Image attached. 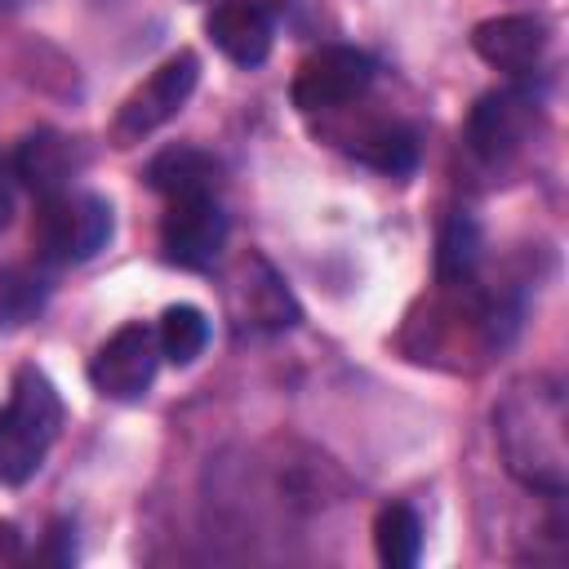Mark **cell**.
Instances as JSON below:
<instances>
[{"label": "cell", "instance_id": "cell-12", "mask_svg": "<svg viewBox=\"0 0 569 569\" xmlns=\"http://www.w3.org/2000/svg\"><path fill=\"white\" fill-rule=\"evenodd\" d=\"M147 187L169 196V200H182V196H213L218 187V160L200 147H164L151 164H147Z\"/></svg>", "mask_w": 569, "mask_h": 569}, {"label": "cell", "instance_id": "cell-17", "mask_svg": "<svg viewBox=\"0 0 569 569\" xmlns=\"http://www.w3.org/2000/svg\"><path fill=\"white\" fill-rule=\"evenodd\" d=\"M44 302V280L27 267H13L0 276V325H22L40 311Z\"/></svg>", "mask_w": 569, "mask_h": 569}, {"label": "cell", "instance_id": "cell-16", "mask_svg": "<svg viewBox=\"0 0 569 569\" xmlns=\"http://www.w3.org/2000/svg\"><path fill=\"white\" fill-rule=\"evenodd\" d=\"M351 151H356L365 164L382 169V173H409L413 160H418V142H413V133H405V129L365 133L360 142H351Z\"/></svg>", "mask_w": 569, "mask_h": 569}, {"label": "cell", "instance_id": "cell-5", "mask_svg": "<svg viewBox=\"0 0 569 569\" xmlns=\"http://www.w3.org/2000/svg\"><path fill=\"white\" fill-rule=\"evenodd\" d=\"M160 369V342L156 329H147L142 320L120 325L89 360V382L98 396L107 400H138L147 396V387L156 382Z\"/></svg>", "mask_w": 569, "mask_h": 569}, {"label": "cell", "instance_id": "cell-2", "mask_svg": "<svg viewBox=\"0 0 569 569\" xmlns=\"http://www.w3.org/2000/svg\"><path fill=\"white\" fill-rule=\"evenodd\" d=\"M58 427L62 400L53 382L36 365H22L0 409V485H27L40 471L49 445L58 440Z\"/></svg>", "mask_w": 569, "mask_h": 569}, {"label": "cell", "instance_id": "cell-4", "mask_svg": "<svg viewBox=\"0 0 569 569\" xmlns=\"http://www.w3.org/2000/svg\"><path fill=\"white\" fill-rule=\"evenodd\" d=\"M196 80H200V58H196V53L182 49V53L164 58V62L120 102V111H116V147H133L138 138H147V133H156L164 120H173V116L182 111V102L191 98Z\"/></svg>", "mask_w": 569, "mask_h": 569}, {"label": "cell", "instance_id": "cell-19", "mask_svg": "<svg viewBox=\"0 0 569 569\" xmlns=\"http://www.w3.org/2000/svg\"><path fill=\"white\" fill-rule=\"evenodd\" d=\"M9 213H13V204H9V196H4V191H0V231H4V227H9Z\"/></svg>", "mask_w": 569, "mask_h": 569}, {"label": "cell", "instance_id": "cell-9", "mask_svg": "<svg viewBox=\"0 0 569 569\" xmlns=\"http://www.w3.org/2000/svg\"><path fill=\"white\" fill-rule=\"evenodd\" d=\"M471 44L476 53L498 67V71H511V76H525L538 67L542 49H547V22L533 18V13H502V18H485L476 31H471Z\"/></svg>", "mask_w": 569, "mask_h": 569}, {"label": "cell", "instance_id": "cell-1", "mask_svg": "<svg viewBox=\"0 0 569 569\" xmlns=\"http://www.w3.org/2000/svg\"><path fill=\"white\" fill-rule=\"evenodd\" d=\"M493 431L516 480L542 493H565V391L551 378L516 382L493 409Z\"/></svg>", "mask_w": 569, "mask_h": 569}, {"label": "cell", "instance_id": "cell-10", "mask_svg": "<svg viewBox=\"0 0 569 569\" xmlns=\"http://www.w3.org/2000/svg\"><path fill=\"white\" fill-rule=\"evenodd\" d=\"M213 49L222 58H231L236 67H258L271 53V13L258 0H222L213 4L209 22H204Z\"/></svg>", "mask_w": 569, "mask_h": 569}, {"label": "cell", "instance_id": "cell-11", "mask_svg": "<svg viewBox=\"0 0 569 569\" xmlns=\"http://www.w3.org/2000/svg\"><path fill=\"white\" fill-rule=\"evenodd\" d=\"M18 178L40 191V196H53V191H67V182L80 173L84 156H80V142L67 138V133H53V129H40L31 133L22 147H18Z\"/></svg>", "mask_w": 569, "mask_h": 569}, {"label": "cell", "instance_id": "cell-7", "mask_svg": "<svg viewBox=\"0 0 569 569\" xmlns=\"http://www.w3.org/2000/svg\"><path fill=\"white\" fill-rule=\"evenodd\" d=\"M227 244V213L218 209L213 196H182L169 200V213L160 222V249L173 267L204 271L218 262Z\"/></svg>", "mask_w": 569, "mask_h": 569}, {"label": "cell", "instance_id": "cell-18", "mask_svg": "<svg viewBox=\"0 0 569 569\" xmlns=\"http://www.w3.org/2000/svg\"><path fill=\"white\" fill-rule=\"evenodd\" d=\"M18 556H22V533H18L13 520H0V569L13 565Z\"/></svg>", "mask_w": 569, "mask_h": 569}, {"label": "cell", "instance_id": "cell-15", "mask_svg": "<svg viewBox=\"0 0 569 569\" xmlns=\"http://www.w3.org/2000/svg\"><path fill=\"white\" fill-rule=\"evenodd\" d=\"M156 342H160V356H164L169 365H191V360L204 351V342H209V320H204V311L191 307V302L169 307V311L160 316Z\"/></svg>", "mask_w": 569, "mask_h": 569}, {"label": "cell", "instance_id": "cell-13", "mask_svg": "<svg viewBox=\"0 0 569 569\" xmlns=\"http://www.w3.org/2000/svg\"><path fill=\"white\" fill-rule=\"evenodd\" d=\"M373 547H378V560L387 569H409L422 551V520L413 507L405 502H387L378 516H373Z\"/></svg>", "mask_w": 569, "mask_h": 569}, {"label": "cell", "instance_id": "cell-6", "mask_svg": "<svg viewBox=\"0 0 569 569\" xmlns=\"http://www.w3.org/2000/svg\"><path fill=\"white\" fill-rule=\"evenodd\" d=\"M373 80V58L351 44H325L316 49L298 76H293V107L298 111H333L351 98H360Z\"/></svg>", "mask_w": 569, "mask_h": 569}, {"label": "cell", "instance_id": "cell-8", "mask_svg": "<svg viewBox=\"0 0 569 569\" xmlns=\"http://www.w3.org/2000/svg\"><path fill=\"white\" fill-rule=\"evenodd\" d=\"M538 124V98L525 89H489L476 98L471 116H467V142L476 156L485 160H502L516 147H525V138Z\"/></svg>", "mask_w": 569, "mask_h": 569}, {"label": "cell", "instance_id": "cell-14", "mask_svg": "<svg viewBox=\"0 0 569 569\" xmlns=\"http://www.w3.org/2000/svg\"><path fill=\"white\" fill-rule=\"evenodd\" d=\"M480 227L471 213H453L445 227H440V249H436V271H440V284H467L476 262H480Z\"/></svg>", "mask_w": 569, "mask_h": 569}, {"label": "cell", "instance_id": "cell-3", "mask_svg": "<svg viewBox=\"0 0 569 569\" xmlns=\"http://www.w3.org/2000/svg\"><path fill=\"white\" fill-rule=\"evenodd\" d=\"M111 240V204L93 191H53L40 200L36 218H31V244L36 258L71 267V262H89L98 249H107Z\"/></svg>", "mask_w": 569, "mask_h": 569}]
</instances>
